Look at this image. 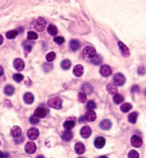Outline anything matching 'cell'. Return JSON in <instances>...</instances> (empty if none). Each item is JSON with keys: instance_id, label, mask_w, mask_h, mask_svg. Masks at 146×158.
<instances>
[{"instance_id": "1", "label": "cell", "mask_w": 146, "mask_h": 158, "mask_svg": "<svg viewBox=\"0 0 146 158\" xmlns=\"http://www.w3.org/2000/svg\"><path fill=\"white\" fill-rule=\"evenodd\" d=\"M47 104L51 108H54V109L56 110H59L62 107V100L58 97L52 98L49 99L48 100Z\"/></svg>"}, {"instance_id": "2", "label": "cell", "mask_w": 146, "mask_h": 158, "mask_svg": "<svg viewBox=\"0 0 146 158\" xmlns=\"http://www.w3.org/2000/svg\"><path fill=\"white\" fill-rule=\"evenodd\" d=\"M46 25V20L44 18H42V17H39V18L36 19L35 20L34 23H33V26H34L35 29H36L37 31L39 32H42L44 30Z\"/></svg>"}, {"instance_id": "3", "label": "cell", "mask_w": 146, "mask_h": 158, "mask_svg": "<svg viewBox=\"0 0 146 158\" xmlns=\"http://www.w3.org/2000/svg\"><path fill=\"white\" fill-rule=\"evenodd\" d=\"M125 76L122 74L121 73H118V74H115L113 76V83L116 85L117 86H122L125 83Z\"/></svg>"}, {"instance_id": "4", "label": "cell", "mask_w": 146, "mask_h": 158, "mask_svg": "<svg viewBox=\"0 0 146 158\" xmlns=\"http://www.w3.org/2000/svg\"><path fill=\"white\" fill-rule=\"evenodd\" d=\"M83 54L89 58H92L96 56V51L93 46H87L83 50Z\"/></svg>"}, {"instance_id": "5", "label": "cell", "mask_w": 146, "mask_h": 158, "mask_svg": "<svg viewBox=\"0 0 146 158\" xmlns=\"http://www.w3.org/2000/svg\"><path fill=\"white\" fill-rule=\"evenodd\" d=\"M100 74L102 76H110L112 74V69L108 65H103L100 68Z\"/></svg>"}, {"instance_id": "6", "label": "cell", "mask_w": 146, "mask_h": 158, "mask_svg": "<svg viewBox=\"0 0 146 158\" xmlns=\"http://www.w3.org/2000/svg\"><path fill=\"white\" fill-rule=\"evenodd\" d=\"M13 65H14V68H15L17 71H21L22 70H24V66H25V64H24V61H23L21 58H16L14 61L13 63Z\"/></svg>"}, {"instance_id": "7", "label": "cell", "mask_w": 146, "mask_h": 158, "mask_svg": "<svg viewBox=\"0 0 146 158\" xmlns=\"http://www.w3.org/2000/svg\"><path fill=\"white\" fill-rule=\"evenodd\" d=\"M39 135V131L37 128H31L27 131V136L30 140H36Z\"/></svg>"}, {"instance_id": "8", "label": "cell", "mask_w": 146, "mask_h": 158, "mask_svg": "<svg viewBox=\"0 0 146 158\" xmlns=\"http://www.w3.org/2000/svg\"><path fill=\"white\" fill-rule=\"evenodd\" d=\"M131 143L133 147H140L143 145V140L141 137L138 135H133L131 139Z\"/></svg>"}, {"instance_id": "9", "label": "cell", "mask_w": 146, "mask_h": 158, "mask_svg": "<svg viewBox=\"0 0 146 158\" xmlns=\"http://www.w3.org/2000/svg\"><path fill=\"white\" fill-rule=\"evenodd\" d=\"M34 115L37 118H44L47 115V110L43 107H38L34 111Z\"/></svg>"}, {"instance_id": "10", "label": "cell", "mask_w": 146, "mask_h": 158, "mask_svg": "<svg viewBox=\"0 0 146 158\" xmlns=\"http://www.w3.org/2000/svg\"><path fill=\"white\" fill-rule=\"evenodd\" d=\"M118 46H119L120 51H121V54H122L123 56L124 57H128L130 56V51L129 49L124 44L123 42H118Z\"/></svg>"}, {"instance_id": "11", "label": "cell", "mask_w": 146, "mask_h": 158, "mask_svg": "<svg viewBox=\"0 0 146 158\" xmlns=\"http://www.w3.org/2000/svg\"><path fill=\"white\" fill-rule=\"evenodd\" d=\"M36 150V145L33 142H28L25 145V151L28 154H33Z\"/></svg>"}, {"instance_id": "12", "label": "cell", "mask_w": 146, "mask_h": 158, "mask_svg": "<svg viewBox=\"0 0 146 158\" xmlns=\"http://www.w3.org/2000/svg\"><path fill=\"white\" fill-rule=\"evenodd\" d=\"M91 129L89 126H84L81 129V131H80V134H81V136L83 137V138H88L90 135H91Z\"/></svg>"}, {"instance_id": "13", "label": "cell", "mask_w": 146, "mask_h": 158, "mask_svg": "<svg viewBox=\"0 0 146 158\" xmlns=\"http://www.w3.org/2000/svg\"><path fill=\"white\" fill-rule=\"evenodd\" d=\"M76 121L75 118H69V119L66 120L64 123V128H65L66 131H71L74 126H75Z\"/></svg>"}, {"instance_id": "14", "label": "cell", "mask_w": 146, "mask_h": 158, "mask_svg": "<svg viewBox=\"0 0 146 158\" xmlns=\"http://www.w3.org/2000/svg\"><path fill=\"white\" fill-rule=\"evenodd\" d=\"M106 90L110 94L116 95L117 94V92H118V87L114 83L111 82V83H108L107 86H106Z\"/></svg>"}, {"instance_id": "15", "label": "cell", "mask_w": 146, "mask_h": 158, "mask_svg": "<svg viewBox=\"0 0 146 158\" xmlns=\"http://www.w3.org/2000/svg\"><path fill=\"white\" fill-rule=\"evenodd\" d=\"M106 144V140L103 137H98L94 141V145L96 148L101 149Z\"/></svg>"}, {"instance_id": "16", "label": "cell", "mask_w": 146, "mask_h": 158, "mask_svg": "<svg viewBox=\"0 0 146 158\" xmlns=\"http://www.w3.org/2000/svg\"><path fill=\"white\" fill-rule=\"evenodd\" d=\"M69 46L71 51H73V52H77L81 48V44H80L79 41L76 40V39H72L70 42Z\"/></svg>"}, {"instance_id": "17", "label": "cell", "mask_w": 146, "mask_h": 158, "mask_svg": "<svg viewBox=\"0 0 146 158\" xmlns=\"http://www.w3.org/2000/svg\"><path fill=\"white\" fill-rule=\"evenodd\" d=\"M85 120L88 122H93L96 119V114L93 110H88L84 116Z\"/></svg>"}, {"instance_id": "18", "label": "cell", "mask_w": 146, "mask_h": 158, "mask_svg": "<svg viewBox=\"0 0 146 158\" xmlns=\"http://www.w3.org/2000/svg\"><path fill=\"white\" fill-rule=\"evenodd\" d=\"M23 99H24V101L25 102V103L27 104H32L34 101V97H33V95L30 92H27L24 95V97H23Z\"/></svg>"}, {"instance_id": "19", "label": "cell", "mask_w": 146, "mask_h": 158, "mask_svg": "<svg viewBox=\"0 0 146 158\" xmlns=\"http://www.w3.org/2000/svg\"><path fill=\"white\" fill-rule=\"evenodd\" d=\"M10 133H11V135L14 137H18L19 136H21V129L19 126H15L12 127V128L10 131Z\"/></svg>"}, {"instance_id": "20", "label": "cell", "mask_w": 146, "mask_h": 158, "mask_svg": "<svg viewBox=\"0 0 146 158\" xmlns=\"http://www.w3.org/2000/svg\"><path fill=\"white\" fill-rule=\"evenodd\" d=\"M73 73H74V76H76V77L82 76L84 74V67L81 65H76L74 68Z\"/></svg>"}, {"instance_id": "21", "label": "cell", "mask_w": 146, "mask_h": 158, "mask_svg": "<svg viewBox=\"0 0 146 158\" xmlns=\"http://www.w3.org/2000/svg\"><path fill=\"white\" fill-rule=\"evenodd\" d=\"M74 137V134H73L72 131H65L61 135V138L64 140V141H71Z\"/></svg>"}, {"instance_id": "22", "label": "cell", "mask_w": 146, "mask_h": 158, "mask_svg": "<svg viewBox=\"0 0 146 158\" xmlns=\"http://www.w3.org/2000/svg\"><path fill=\"white\" fill-rule=\"evenodd\" d=\"M81 90L86 95H90V93H93V88L92 87L91 85L88 84V83H85L81 86Z\"/></svg>"}, {"instance_id": "23", "label": "cell", "mask_w": 146, "mask_h": 158, "mask_svg": "<svg viewBox=\"0 0 146 158\" xmlns=\"http://www.w3.org/2000/svg\"><path fill=\"white\" fill-rule=\"evenodd\" d=\"M112 126V123L109 120H103L100 122V128L102 130H104V131H108V130L111 129Z\"/></svg>"}, {"instance_id": "24", "label": "cell", "mask_w": 146, "mask_h": 158, "mask_svg": "<svg viewBox=\"0 0 146 158\" xmlns=\"http://www.w3.org/2000/svg\"><path fill=\"white\" fill-rule=\"evenodd\" d=\"M85 145L82 143H77L75 145V151L77 154L82 155L85 153Z\"/></svg>"}, {"instance_id": "25", "label": "cell", "mask_w": 146, "mask_h": 158, "mask_svg": "<svg viewBox=\"0 0 146 158\" xmlns=\"http://www.w3.org/2000/svg\"><path fill=\"white\" fill-rule=\"evenodd\" d=\"M15 92V89H14V86H11V85H7L4 88V93L7 96H12Z\"/></svg>"}, {"instance_id": "26", "label": "cell", "mask_w": 146, "mask_h": 158, "mask_svg": "<svg viewBox=\"0 0 146 158\" xmlns=\"http://www.w3.org/2000/svg\"><path fill=\"white\" fill-rule=\"evenodd\" d=\"M19 31L17 30H11L9 31L8 32H7L6 33V37L8 39H14L18 36Z\"/></svg>"}, {"instance_id": "27", "label": "cell", "mask_w": 146, "mask_h": 158, "mask_svg": "<svg viewBox=\"0 0 146 158\" xmlns=\"http://www.w3.org/2000/svg\"><path fill=\"white\" fill-rule=\"evenodd\" d=\"M138 113L137 112H133L128 115V121H129L131 123L135 124L136 123L137 119H138Z\"/></svg>"}, {"instance_id": "28", "label": "cell", "mask_w": 146, "mask_h": 158, "mask_svg": "<svg viewBox=\"0 0 146 158\" xmlns=\"http://www.w3.org/2000/svg\"><path fill=\"white\" fill-rule=\"evenodd\" d=\"M47 31L52 36H56L58 33V29L56 26L53 25V24H50L47 28Z\"/></svg>"}, {"instance_id": "29", "label": "cell", "mask_w": 146, "mask_h": 158, "mask_svg": "<svg viewBox=\"0 0 146 158\" xmlns=\"http://www.w3.org/2000/svg\"><path fill=\"white\" fill-rule=\"evenodd\" d=\"M102 57L100 56V55H97L96 54V56H94L93 58H90V63H92L93 64H94V65H100V64L102 63Z\"/></svg>"}, {"instance_id": "30", "label": "cell", "mask_w": 146, "mask_h": 158, "mask_svg": "<svg viewBox=\"0 0 146 158\" xmlns=\"http://www.w3.org/2000/svg\"><path fill=\"white\" fill-rule=\"evenodd\" d=\"M61 66L62 69L68 70L71 66V62L69 59H64L61 63Z\"/></svg>"}, {"instance_id": "31", "label": "cell", "mask_w": 146, "mask_h": 158, "mask_svg": "<svg viewBox=\"0 0 146 158\" xmlns=\"http://www.w3.org/2000/svg\"><path fill=\"white\" fill-rule=\"evenodd\" d=\"M133 108L132 105L129 103H125L121 106V110L123 112H128Z\"/></svg>"}, {"instance_id": "32", "label": "cell", "mask_w": 146, "mask_h": 158, "mask_svg": "<svg viewBox=\"0 0 146 158\" xmlns=\"http://www.w3.org/2000/svg\"><path fill=\"white\" fill-rule=\"evenodd\" d=\"M123 100L124 97L123 96H122L121 94L117 93V94L114 95V96H113V101H114V103H116V104H120V103H121L122 102H123Z\"/></svg>"}, {"instance_id": "33", "label": "cell", "mask_w": 146, "mask_h": 158, "mask_svg": "<svg viewBox=\"0 0 146 158\" xmlns=\"http://www.w3.org/2000/svg\"><path fill=\"white\" fill-rule=\"evenodd\" d=\"M78 100L81 103H86L87 100L86 95L83 92H80V93H78Z\"/></svg>"}, {"instance_id": "34", "label": "cell", "mask_w": 146, "mask_h": 158, "mask_svg": "<svg viewBox=\"0 0 146 158\" xmlns=\"http://www.w3.org/2000/svg\"><path fill=\"white\" fill-rule=\"evenodd\" d=\"M24 54L27 55V54H29V53L31 52V51L32 49V45L31 43H26V42H24Z\"/></svg>"}, {"instance_id": "35", "label": "cell", "mask_w": 146, "mask_h": 158, "mask_svg": "<svg viewBox=\"0 0 146 158\" xmlns=\"http://www.w3.org/2000/svg\"><path fill=\"white\" fill-rule=\"evenodd\" d=\"M55 58H56V54L53 52H49V54L46 56V59L48 62H52Z\"/></svg>"}, {"instance_id": "36", "label": "cell", "mask_w": 146, "mask_h": 158, "mask_svg": "<svg viewBox=\"0 0 146 158\" xmlns=\"http://www.w3.org/2000/svg\"><path fill=\"white\" fill-rule=\"evenodd\" d=\"M86 108L88 110H93L96 108V103H95L94 100H89L86 105Z\"/></svg>"}, {"instance_id": "37", "label": "cell", "mask_w": 146, "mask_h": 158, "mask_svg": "<svg viewBox=\"0 0 146 158\" xmlns=\"http://www.w3.org/2000/svg\"><path fill=\"white\" fill-rule=\"evenodd\" d=\"M27 39L29 40H36L38 39V34L36 32L29 31L27 33Z\"/></svg>"}, {"instance_id": "38", "label": "cell", "mask_w": 146, "mask_h": 158, "mask_svg": "<svg viewBox=\"0 0 146 158\" xmlns=\"http://www.w3.org/2000/svg\"><path fill=\"white\" fill-rule=\"evenodd\" d=\"M13 79L14 80V81H16L17 83H20L24 79V76L22 74H15L13 75Z\"/></svg>"}, {"instance_id": "39", "label": "cell", "mask_w": 146, "mask_h": 158, "mask_svg": "<svg viewBox=\"0 0 146 158\" xmlns=\"http://www.w3.org/2000/svg\"><path fill=\"white\" fill-rule=\"evenodd\" d=\"M29 121H30V123L32 124V125H37V124L39 123V118L33 115L30 117V118H29Z\"/></svg>"}, {"instance_id": "40", "label": "cell", "mask_w": 146, "mask_h": 158, "mask_svg": "<svg viewBox=\"0 0 146 158\" xmlns=\"http://www.w3.org/2000/svg\"><path fill=\"white\" fill-rule=\"evenodd\" d=\"M128 158H139V154L135 150H131L128 153Z\"/></svg>"}, {"instance_id": "41", "label": "cell", "mask_w": 146, "mask_h": 158, "mask_svg": "<svg viewBox=\"0 0 146 158\" xmlns=\"http://www.w3.org/2000/svg\"><path fill=\"white\" fill-rule=\"evenodd\" d=\"M54 42L58 45H61L65 42V39H64V38L63 36H56V37H55L54 39Z\"/></svg>"}, {"instance_id": "42", "label": "cell", "mask_w": 146, "mask_h": 158, "mask_svg": "<svg viewBox=\"0 0 146 158\" xmlns=\"http://www.w3.org/2000/svg\"><path fill=\"white\" fill-rule=\"evenodd\" d=\"M138 72L139 75H145L146 74V68L144 66H139L138 67Z\"/></svg>"}, {"instance_id": "43", "label": "cell", "mask_w": 146, "mask_h": 158, "mask_svg": "<svg viewBox=\"0 0 146 158\" xmlns=\"http://www.w3.org/2000/svg\"><path fill=\"white\" fill-rule=\"evenodd\" d=\"M140 92V87L138 85H134L131 88V93H138Z\"/></svg>"}, {"instance_id": "44", "label": "cell", "mask_w": 146, "mask_h": 158, "mask_svg": "<svg viewBox=\"0 0 146 158\" xmlns=\"http://www.w3.org/2000/svg\"><path fill=\"white\" fill-rule=\"evenodd\" d=\"M47 68H49V71H50L53 68V65H51V64H44V65H43L44 71H46V72H47V71H48Z\"/></svg>"}, {"instance_id": "45", "label": "cell", "mask_w": 146, "mask_h": 158, "mask_svg": "<svg viewBox=\"0 0 146 158\" xmlns=\"http://www.w3.org/2000/svg\"><path fill=\"white\" fill-rule=\"evenodd\" d=\"M24 140V137L21 135L18 137H16V138L14 139V142H15V143H17V144H20V143H23Z\"/></svg>"}, {"instance_id": "46", "label": "cell", "mask_w": 146, "mask_h": 158, "mask_svg": "<svg viewBox=\"0 0 146 158\" xmlns=\"http://www.w3.org/2000/svg\"><path fill=\"white\" fill-rule=\"evenodd\" d=\"M9 155L7 153H2L1 151H0V158H9Z\"/></svg>"}, {"instance_id": "47", "label": "cell", "mask_w": 146, "mask_h": 158, "mask_svg": "<svg viewBox=\"0 0 146 158\" xmlns=\"http://www.w3.org/2000/svg\"><path fill=\"white\" fill-rule=\"evenodd\" d=\"M3 74H4V68H2V66H0V77H1V76H3Z\"/></svg>"}, {"instance_id": "48", "label": "cell", "mask_w": 146, "mask_h": 158, "mask_svg": "<svg viewBox=\"0 0 146 158\" xmlns=\"http://www.w3.org/2000/svg\"><path fill=\"white\" fill-rule=\"evenodd\" d=\"M3 42H4V38H3V36L1 35H0V45L2 44Z\"/></svg>"}, {"instance_id": "49", "label": "cell", "mask_w": 146, "mask_h": 158, "mask_svg": "<svg viewBox=\"0 0 146 158\" xmlns=\"http://www.w3.org/2000/svg\"><path fill=\"white\" fill-rule=\"evenodd\" d=\"M36 158H45V157H44L43 155H39V156H37Z\"/></svg>"}, {"instance_id": "50", "label": "cell", "mask_w": 146, "mask_h": 158, "mask_svg": "<svg viewBox=\"0 0 146 158\" xmlns=\"http://www.w3.org/2000/svg\"><path fill=\"white\" fill-rule=\"evenodd\" d=\"M98 158H108L107 157H106V156H105V155H103V156H100V157H99Z\"/></svg>"}, {"instance_id": "51", "label": "cell", "mask_w": 146, "mask_h": 158, "mask_svg": "<svg viewBox=\"0 0 146 158\" xmlns=\"http://www.w3.org/2000/svg\"><path fill=\"white\" fill-rule=\"evenodd\" d=\"M145 96H146V89H145Z\"/></svg>"}, {"instance_id": "52", "label": "cell", "mask_w": 146, "mask_h": 158, "mask_svg": "<svg viewBox=\"0 0 146 158\" xmlns=\"http://www.w3.org/2000/svg\"><path fill=\"white\" fill-rule=\"evenodd\" d=\"M78 158H86V157H78Z\"/></svg>"}, {"instance_id": "53", "label": "cell", "mask_w": 146, "mask_h": 158, "mask_svg": "<svg viewBox=\"0 0 146 158\" xmlns=\"http://www.w3.org/2000/svg\"></svg>"}]
</instances>
